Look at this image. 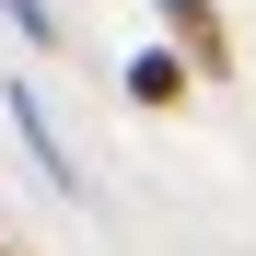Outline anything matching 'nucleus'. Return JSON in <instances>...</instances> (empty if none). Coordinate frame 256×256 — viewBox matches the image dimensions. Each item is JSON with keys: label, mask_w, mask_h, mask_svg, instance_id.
Segmentation results:
<instances>
[{"label": "nucleus", "mask_w": 256, "mask_h": 256, "mask_svg": "<svg viewBox=\"0 0 256 256\" xmlns=\"http://www.w3.org/2000/svg\"><path fill=\"white\" fill-rule=\"evenodd\" d=\"M152 12H163V47H186V58H198V82H222V70H233V24L210 12V0H152Z\"/></svg>", "instance_id": "f257e3e1"}, {"label": "nucleus", "mask_w": 256, "mask_h": 256, "mask_svg": "<svg viewBox=\"0 0 256 256\" xmlns=\"http://www.w3.org/2000/svg\"><path fill=\"white\" fill-rule=\"evenodd\" d=\"M12 128H24V152H35V175H47L58 198H82V163H70V140H58V116L35 105V82H12Z\"/></svg>", "instance_id": "f03ea898"}, {"label": "nucleus", "mask_w": 256, "mask_h": 256, "mask_svg": "<svg viewBox=\"0 0 256 256\" xmlns=\"http://www.w3.org/2000/svg\"><path fill=\"white\" fill-rule=\"evenodd\" d=\"M0 12H12V35H24V47H58V12H47V0H0Z\"/></svg>", "instance_id": "20e7f679"}, {"label": "nucleus", "mask_w": 256, "mask_h": 256, "mask_svg": "<svg viewBox=\"0 0 256 256\" xmlns=\"http://www.w3.org/2000/svg\"><path fill=\"white\" fill-rule=\"evenodd\" d=\"M186 94H198V58H186V47H140V58H128V105L175 116Z\"/></svg>", "instance_id": "7ed1b4c3"}]
</instances>
